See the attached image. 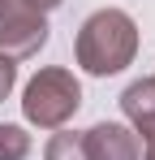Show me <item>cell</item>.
<instances>
[{
  "instance_id": "obj_1",
  "label": "cell",
  "mask_w": 155,
  "mask_h": 160,
  "mask_svg": "<svg viewBox=\"0 0 155 160\" xmlns=\"http://www.w3.org/2000/svg\"><path fill=\"white\" fill-rule=\"evenodd\" d=\"M73 52H78V65L95 78L121 74L138 56V26H134V18L125 9H99L82 22V30L73 39Z\"/></svg>"
},
{
  "instance_id": "obj_10",
  "label": "cell",
  "mask_w": 155,
  "mask_h": 160,
  "mask_svg": "<svg viewBox=\"0 0 155 160\" xmlns=\"http://www.w3.org/2000/svg\"><path fill=\"white\" fill-rule=\"evenodd\" d=\"M26 4H35V9H39V13H52V9H56V4H60V0H26Z\"/></svg>"
},
{
  "instance_id": "obj_9",
  "label": "cell",
  "mask_w": 155,
  "mask_h": 160,
  "mask_svg": "<svg viewBox=\"0 0 155 160\" xmlns=\"http://www.w3.org/2000/svg\"><path fill=\"white\" fill-rule=\"evenodd\" d=\"M138 134H142V160H155V121L138 126Z\"/></svg>"
},
{
  "instance_id": "obj_7",
  "label": "cell",
  "mask_w": 155,
  "mask_h": 160,
  "mask_svg": "<svg viewBox=\"0 0 155 160\" xmlns=\"http://www.w3.org/2000/svg\"><path fill=\"white\" fill-rule=\"evenodd\" d=\"M30 156V134L22 126H0V160H26Z\"/></svg>"
},
{
  "instance_id": "obj_6",
  "label": "cell",
  "mask_w": 155,
  "mask_h": 160,
  "mask_svg": "<svg viewBox=\"0 0 155 160\" xmlns=\"http://www.w3.org/2000/svg\"><path fill=\"white\" fill-rule=\"evenodd\" d=\"M43 160H91L86 156V143H82V134L73 130H60L48 138V147H43Z\"/></svg>"
},
{
  "instance_id": "obj_2",
  "label": "cell",
  "mask_w": 155,
  "mask_h": 160,
  "mask_svg": "<svg viewBox=\"0 0 155 160\" xmlns=\"http://www.w3.org/2000/svg\"><path fill=\"white\" fill-rule=\"evenodd\" d=\"M78 108H82V82L73 78V69H60V65L39 69L22 91V112L39 130H60Z\"/></svg>"
},
{
  "instance_id": "obj_5",
  "label": "cell",
  "mask_w": 155,
  "mask_h": 160,
  "mask_svg": "<svg viewBox=\"0 0 155 160\" xmlns=\"http://www.w3.org/2000/svg\"><path fill=\"white\" fill-rule=\"evenodd\" d=\"M121 112L129 117V126H134V130H138V126H147V121H155V78L129 82L125 91H121Z\"/></svg>"
},
{
  "instance_id": "obj_3",
  "label": "cell",
  "mask_w": 155,
  "mask_h": 160,
  "mask_svg": "<svg viewBox=\"0 0 155 160\" xmlns=\"http://www.w3.org/2000/svg\"><path fill=\"white\" fill-rule=\"evenodd\" d=\"M48 43V13L26 0H0V56L26 61Z\"/></svg>"
},
{
  "instance_id": "obj_8",
  "label": "cell",
  "mask_w": 155,
  "mask_h": 160,
  "mask_svg": "<svg viewBox=\"0 0 155 160\" xmlns=\"http://www.w3.org/2000/svg\"><path fill=\"white\" fill-rule=\"evenodd\" d=\"M13 82H17V65H13L9 56H0V100L13 91Z\"/></svg>"
},
{
  "instance_id": "obj_4",
  "label": "cell",
  "mask_w": 155,
  "mask_h": 160,
  "mask_svg": "<svg viewBox=\"0 0 155 160\" xmlns=\"http://www.w3.org/2000/svg\"><path fill=\"white\" fill-rule=\"evenodd\" d=\"M82 143H86V156L91 160H142V143H138V134L121 126V121H99V126H91V130L82 134Z\"/></svg>"
}]
</instances>
